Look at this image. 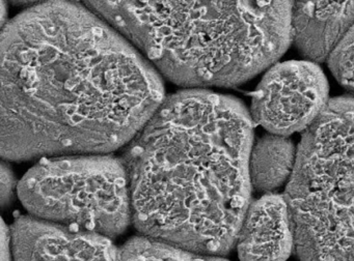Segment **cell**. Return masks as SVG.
<instances>
[{
  "instance_id": "6da1fadb",
  "label": "cell",
  "mask_w": 354,
  "mask_h": 261,
  "mask_svg": "<svg viewBox=\"0 0 354 261\" xmlns=\"http://www.w3.org/2000/svg\"><path fill=\"white\" fill-rule=\"evenodd\" d=\"M165 101L157 72L88 6L47 2L1 39V155L102 153L133 139Z\"/></svg>"
},
{
  "instance_id": "7a4b0ae2",
  "label": "cell",
  "mask_w": 354,
  "mask_h": 261,
  "mask_svg": "<svg viewBox=\"0 0 354 261\" xmlns=\"http://www.w3.org/2000/svg\"><path fill=\"white\" fill-rule=\"evenodd\" d=\"M252 146L238 99L196 89L165 99L124 163L136 227L198 254L231 250L250 204Z\"/></svg>"
},
{
  "instance_id": "3957f363",
  "label": "cell",
  "mask_w": 354,
  "mask_h": 261,
  "mask_svg": "<svg viewBox=\"0 0 354 261\" xmlns=\"http://www.w3.org/2000/svg\"><path fill=\"white\" fill-rule=\"evenodd\" d=\"M290 1H93L88 8L186 86H234L277 61Z\"/></svg>"
},
{
  "instance_id": "277c9868",
  "label": "cell",
  "mask_w": 354,
  "mask_h": 261,
  "mask_svg": "<svg viewBox=\"0 0 354 261\" xmlns=\"http://www.w3.org/2000/svg\"><path fill=\"white\" fill-rule=\"evenodd\" d=\"M285 197L302 261H354V95L306 130Z\"/></svg>"
},
{
  "instance_id": "5b68a950",
  "label": "cell",
  "mask_w": 354,
  "mask_h": 261,
  "mask_svg": "<svg viewBox=\"0 0 354 261\" xmlns=\"http://www.w3.org/2000/svg\"><path fill=\"white\" fill-rule=\"evenodd\" d=\"M19 196L35 218L103 236L121 233L131 219L125 164L107 155L45 160L24 176Z\"/></svg>"
},
{
  "instance_id": "8992f818",
  "label": "cell",
  "mask_w": 354,
  "mask_h": 261,
  "mask_svg": "<svg viewBox=\"0 0 354 261\" xmlns=\"http://www.w3.org/2000/svg\"><path fill=\"white\" fill-rule=\"evenodd\" d=\"M328 104V85L314 62L288 61L272 66L252 99V116L271 134L308 130Z\"/></svg>"
},
{
  "instance_id": "52a82bcc",
  "label": "cell",
  "mask_w": 354,
  "mask_h": 261,
  "mask_svg": "<svg viewBox=\"0 0 354 261\" xmlns=\"http://www.w3.org/2000/svg\"><path fill=\"white\" fill-rule=\"evenodd\" d=\"M15 261H118L105 236L38 218H22L12 229Z\"/></svg>"
},
{
  "instance_id": "ba28073f",
  "label": "cell",
  "mask_w": 354,
  "mask_h": 261,
  "mask_svg": "<svg viewBox=\"0 0 354 261\" xmlns=\"http://www.w3.org/2000/svg\"><path fill=\"white\" fill-rule=\"evenodd\" d=\"M241 261H286L295 248L285 196L268 194L250 203L237 238Z\"/></svg>"
},
{
  "instance_id": "9c48e42d",
  "label": "cell",
  "mask_w": 354,
  "mask_h": 261,
  "mask_svg": "<svg viewBox=\"0 0 354 261\" xmlns=\"http://www.w3.org/2000/svg\"><path fill=\"white\" fill-rule=\"evenodd\" d=\"M354 26V1L292 3L291 39L304 57L324 61Z\"/></svg>"
},
{
  "instance_id": "30bf717a",
  "label": "cell",
  "mask_w": 354,
  "mask_h": 261,
  "mask_svg": "<svg viewBox=\"0 0 354 261\" xmlns=\"http://www.w3.org/2000/svg\"><path fill=\"white\" fill-rule=\"evenodd\" d=\"M295 153L288 137L271 133L259 137L252 146L248 163L252 188L265 195L277 190L293 174Z\"/></svg>"
},
{
  "instance_id": "8fae6325",
  "label": "cell",
  "mask_w": 354,
  "mask_h": 261,
  "mask_svg": "<svg viewBox=\"0 0 354 261\" xmlns=\"http://www.w3.org/2000/svg\"><path fill=\"white\" fill-rule=\"evenodd\" d=\"M118 261H225L192 252L154 238H138L128 242L119 252Z\"/></svg>"
},
{
  "instance_id": "7c38bea8",
  "label": "cell",
  "mask_w": 354,
  "mask_h": 261,
  "mask_svg": "<svg viewBox=\"0 0 354 261\" xmlns=\"http://www.w3.org/2000/svg\"><path fill=\"white\" fill-rule=\"evenodd\" d=\"M14 188V177L11 170L5 163L1 166V201L6 204L10 197L12 196V191Z\"/></svg>"
},
{
  "instance_id": "4fadbf2b",
  "label": "cell",
  "mask_w": 354,
  "mask_h": 261,
  "mask_svg": "<svg viewBox=\"0 0 354 261\" xmlns=\"http://www.w3.org/2000/svg\"><path fill=\"white\" fill-rule=\"evenodd\" d=\"M10 238L7 234L6 227L3 228V261H11L10 258Z\"/></svg>"
}]
</instances>
